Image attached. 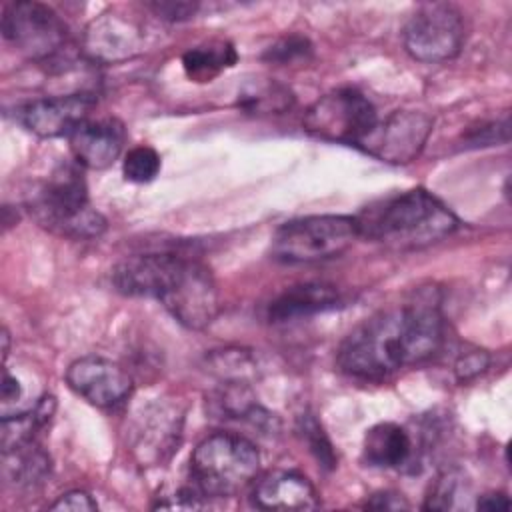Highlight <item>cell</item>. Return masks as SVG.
Returning a JSON list of instances; mask_svg holds the SVG:
<instances>
[{"label":"cell","mask_w":512,"mask_h":512,"mask_svg":"<svg viewBox=\"0 0 512 512\" xmlns=\"http://www.w3.org/2000/svg\"><path fill=\"white\" fill-rule=\"evenodd\" d=\"M510 140V122L508 114H504L500 120H494L490 124H484L480 128H474L464 138V148H480V146H494V144H506Z\"/></svg>","instance_id":"cell-25"},{"label":"cell","mask_w":512,"mask_h":512,"mask_svg":"<svg viewBox=\"0 0 512 512\" xmlns=\"http://www.w3.org/2000/svg\"><path fill=\"white\" fill-rule=\"evenodd\" d=\"M50 470L48 454L36 444V440L4 450V476L14 486L40 484Z\"/></svg>","instance_id":"cell-18"},{"label":"cell","mask_w":512,"mask_h":512,"mask_svg":"<svg viewBox=\"0 0 512 512\" xmlns=\"http://www.w3.org/2000/svg\"><path fill=\"white\" fill-rule=\"evenodd\" d=\"M294 102L290 90L278 84H266L252 92H246L240 96L238 106L244 110H256V112H284Z\"/></svg>","instance_id":"cell-21"},{"label":"cell","mask_w":512,"mask_h":512,"mask_svg":"<svg viewBox=\"0 0 512 512\" xmlns=\"http://www.w3.org/2000/svg\"><path fill=\"white\" fill-rule=\"evenodd\" d=\"M94 104V96L86 92L38 98L20 110V122L40 138L70 136L90 118Z\"/></svg>","instance_id":"cell-13"},{"label":"cell","mask_w":512,"mask_h":512,"mask_svg":"<svg viewBox=\"0 0 512 512\" xmlns=\"http://www.w3.org/2000/svg\"><path fill=\"white\" fill-rule=\"evenodd\" d=\"M412 438L404 426L380 422L366 430L362 460L372 468H400L412 458Z\"/></svg>","instance_id":"cell-17"},{"label":"cell","mask_w":512,"mask_h":512,"mask_svg":"<svg viewBox=\"0 0 512 512\" xmlns=\"http://www.w3.org/2000/svg\"><path fill=\"white\" fill-rule=\"evenodd\" d=\"M444 342V320L434 304H404L358 324L338 346V368L354 378L382 380L430 360Z\"/></svg>","instance_id":"cell-1"},{"label":"cell","mask_w":512,"mask_h":512,"mask_svg":"<svg viewBox=\"0 0 512 512\" xmlns=\"http://www.w3.org/2000/svg\"><path fill=\"white\" fill-rule=\"evenodd\" d=\"M68 138L70 150L80 166L102 170L120 156L126 142V130L116 118H88Z\"/></svg>","instance_id":"cell-14"},{"label":"cell","mask_w":512,"mask_h":512,"mask_svg":"<svg viewBox=\"0 0 512 512\" xmlns=\"http://www.w3.org/2000/svg\"><path fill=\"white\" fill-rule=\"evenodd\" d=\"M372 510H408L410 504L402 498V494L396 492H378L364 504Z\"/></svg>","instance_id":"cell-29"},{"label":"cell","mask_w":512,"mask_h":512,"mask_svg":"<svg viewBox=\"0 0 512 512\" xmlns=\"http://www.w3.org/2000/svg\"><path fill=\"white\" fill-rule=\"evenodd\" d=\"M298 434L302 436V440L306 442L308 450L312 452V456L316 458V462L324 470H334L336 468L334 448H332L328 436L324 434L320 422L312 414H302L298 418Z\"/></svg>","instance_id":"cell-20"},{"label":"cell","mask_w":512,"mask_h":512,"mask_svg":"<svg viewBox=\"0 0 512 512\" xmlns=\"http://www.w3.org/2000/svg\"><path fill=\"white\" fill-rule=\"evenodd\" d=\"M24 376L18 370H12L6 362H4V372H2V396H0V404H2V418H10L22 412L32 410L36 404H32L26 394V386H24Z\"/></svg>","instance_id":"cell-22"},{"label":"cell","mask_w":512,"mask_h":512,"mask_svg":"<svg viewBox=\"0 0 512 512\" xmlns=\"http://www.w3.org/2000/svg\"><path fill=\"white\" fill-rule=\"evenodd\" d=\"M488 364H490V356L484 350H472L458 356L454 364V374L460 382H468L478 374H482L488 368Z\"/></svg>","instance_id":"cell-26"},{"label":"cell","mask_w":512,"mask_h":512,"mask_svg":"<svg viewBox=\"0 0 512 512\" xmlns=\"http://www.w3.org/2000/svg\"><path fill=\"white\" fill-rule=\"evenodd\" d=\"M432 124V118L424 112L398 110L384 122H378L360 148L382 162L408 164L422 152L432 132Z\"/></svg>","instance_id":"cell-10"},{"label":"cell","mask_w":512,"mask_h":512,"mask_svg":"<svg viewBox=\"0 0 512 512\" xmlns=\"http://www.w3.org/2000/svg\"><path fill=\"white\" fill-rule=\"evenodd\" d=\"M258 470V448L234 432L210 434L194 448L190 458L194 486L212 498H226L244 490Z\"/></svg>","instance_id":"cell-5"},{"label":"cell","mask_w":512,"mask_h":512,"mask_svg":"<svg viewBox=\"0 0 512 512\" xmlns=\"http://www.w3.org/2000/svg\"><path fill=\"white\" fill-rule=\"evenodd\" d=\"M464 38L462 12L448 2L422 4L402 30L406 52L420 62H446L458 56Z\"/></svg>","instance_id":"cell-8"},{"label":"cell","mask_w":512,"mask_h":512,"mask_svg":"<svg viewBox=\"0 0 512 512\" xmlns=\"http://www.w3.org/2000/svg\"><path fill=\"white\" fill-rule=\"evenodd\" d=\"M356 224L360 236L404 252L440 242L460 226V220L432 192L412 188L366 206Z\"/></svg>","instance_id":"cell-3"},{"label":"cell","mask_w":512,"mask_h":512,"mask_svg":"<svg viewBox=\"0 0 512 512\" xmlns=\"http://www.w3.org/2000/svg\"><path fill=\"white\" fill-rule=\"evenodd\" d=\"M252 502L262 510H314L320 506L314 484L292 470L264 476L252 490Z\"/></svg>","instance_id":"cell-15"},{"label":"cell","mask_w":512,"mask_h":512,"mask_svg":"<svg viewBox=\"0 0 512 512\" xmlns=\"http://www.w3.org/2000/svg\"><path fill=\"white\" fill-rule=\"evenodd\" d=\"M478 510H508L510 508V498L504 492H490L478 498L476 502Z\"/></svg>","instance_id":"cell-30"},{"label":"cell","mask_w":512,"mask_h":512,"mask_svg":"<svg viewBox=\"0 0 512 512\" xmlns=\"http://www.w3.org/2000/svg\"><path fill=\"white\" fill-rule=\"evenodd\" d=\"M112 284L124 296L156 298L182 326L206 328L220 312L216 280L206 264L174 252L134 254L112 270Z\"/></svg>","instance_id":"cell-2"},{"label":"cell","mask_w":512,"mask_h":512,"mask_svg":"<svg viewBox=\"0 0 512 512\" xmlns=\"http://www.w3.org/2000/svg\"><path fill=\"white\" fill-rule=\"evenodd\" d=\"M124 178L136 184L152 182L160 172V156L150 146H136L128 150L122 162Z\"/></svg>","instance_id":"cell-23"},{"label":"cell","mask_w":512,"mask_h":512,"mask_svg":"<svg viewBox=\"0 0 512 512\" xmlns=\"http://www.w3.org/2000/svg\"><path fill=\"white\" fill-rule=\"evenodd\" d=\"M356 216L318 214L284 222L270 240V254L278 262L308 264L346 252L358 238Z\"/></svg>","instance_id":"cell-6"},{"label":"cell","mask_w":512,"mask_h":512,"mask_svg":"<svg viewBox=\"0 0 512 512\" xmlns=\"http://www.w3.org/2000/svg\"><path fill=\"white\" fill-rule=\"evenodd\" d=\"M236 50L228 42H210L194 46L182 56V66L188 78L196 82H208L218 76L222 70L234 66Z\"/></svg>","instance_id":"cell-19"},{"label":"cell","mask_w":512,"mask_h":512,"mask_svg":"<svg viewBox=\"0 0 512 512\" xmlns=\"http://www.w3.org/2000/svg\"><path fill=\"white\" fill-rule=\"evenodd\" d=\"M374 104L356 88H338L318 98L304 114L308 134L342 144L360 146L376 128Z\"/></svg>","instance_id":"cell-7"},{"label":"cell","mask_w":512,"mask_h":512,"mask_svg":"<svg viewBox=\"0 0 512 512\" xmlns=\"http://www.w3.org/2000/svg\"><path fill=\"white\" fill-rule=\"evenodd\" d=\"M30 206L42 226L76 240L96 238L106 230V220L90 206L86 180L74 164L56 166Z\"/></svg>","instance_id":"cell-4"},{"label":"cell","mask_w":512,"mask_h":512,"mask_svg":"<svg viewBox=\"0 0 512 512\" xmlns=\"http://www.w3.org/2000/svg\"><path fill=\"white\" fill-rule=\"evenodd\" d=\"M50 510H60V512H94L98 510L96 500L82 490H70L62 494L54 504H50Z\"/></svg>","instance_id":"cell-28"},{"label":"cell","mask_w":512,"mask_h":512,"mask_svg":"<svg viewBox=\"0 0 512 512\" xmlns=\"http://www.w3.org/2000/svg\"><path fill=\"white\" fill-rule=\"evenodd\" d=\"M148 8L162 20H170V22H180V20H188L196 14L198 4L196 2H184V0H160V2H150Z\"/></svg>","instance_id":"cell-27"},{"label":"cell","mask_w":512,"mask_h":512,"mask_svg":"<svg viewBox=\"0 0 512 512\" xmlns=\"http://www.w3.org/2000/svg\"><path fill=\"white\" fill-rule=\"evenodd\" d=\"M310 54H312L310 40L306 36H300V34H290V36H284L278 42H274L262 54V58L266 62L284 66V64H292V62H298V60H306V58H310Z\"/></svg>","instance_id":"cell-24"},{"label":"cell","mask_w":512,"mask_h":512,"mask_svg":"<svg viewBox=\"0 0 512 512\" xmlns=\"http://www.w3.org/2000/svg\"><path fill=\"white\" fill-rule=\"evenodd\" d=\"M68 386L96 408H114L132 392L130 374L102 356H82L66 370Z\"/></svg>","instance_id":"cell-11"},{"label":"cell","mask_w":512,"mask_h":512,"mask_svg":"<svg viewBox=\"0 0 512 512\" xmlns=\"http://www.w3.org/2000/svg\"><path fill=\"white\" fill-rule=\"evenodd\" d=\"M0 28L6 42L38 62L58 56L68 40V28L60 14L42 2H8Z\"/></svg>","instance_id":"cell-9"},{"label":"cell","mask_w":512,"mask_h":512,"mask_svg":"<svg viewBox=\"0 0 512 512\" xmlns=\"http://www.w3.org/2000/svg\"><path fill=\"white\" fill-rule=\"evenodd\" d=\"M144 28L118 12L96 16L84 30V54L96 62L116 64L138 56L144 50Z\"/></svg>","instance_id":"cell-12"},{"label":"cell","mask_w":512,"mask_h":512,"mask_svg":"<svg viewBox=\"0 0 512 512\" xmlns=\"http://www.w3.org/2000/svg\"><path fill=\"white\" fill-rule=\"evenodd\" d=\"M340 304V292L326 282H304L286 288L268 304V320L274 324L310 318L318 312L334 310Z\"/></svg>","instance_id":"cell-16"}]
</instances>
